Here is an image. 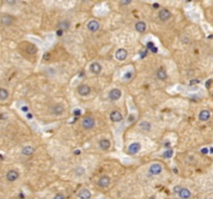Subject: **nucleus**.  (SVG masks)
<instances>
[{"mask_svg": "<svg viewBox=\"0 0 213 199\" xmlns=\"http://www.w3.org/2000/svg\"><path fill=\"white\" fill-rule=\"evenodd\" d=\"M209 149V152H211V154H212V152H213V148H212V147H210V148H208Z\"/></svg>", "mask_w": 213, "mask_h": 199, "instance_id": "obj_43", "label": "nucleus"}, {"mask_svg": "<svg viewBox=\"0 0 213 199\" xmlns=\"http://www.w3.org/2000/svg\"><path fill=\"white\" fill-rule=\"evenodd\" d=\"M6 3H8V4H15L16 1H6Z\"/></svg>", "mask_w": 213, "mask_h": 199, "instance_id": "obj_40", "label": "nucleus"}, {"mask_svg": "<svg viewBox=\"0 0 213 199\" xmlns=\"http://www.w3.org/2000/svg\"><path fill=\"white\" fill-rule=\"evenodd\" d=\"M140 148H141V145L139 142H133V143H131V144L129 145L128 152H129V154L134 156V154H136L137 152L140 150Z\"/></svg>", "mask_w": 213, "mask_h": 199, "instance_id": "obj_4", "label": "nucleus"}, {"mask_svg": "<svg viewBox=\"0 0 213 199\" xmlns=\"http://www.w3.org/2000/svg\"><path fill=\"white\" fill-rule=\"evenodd\" d=\"M158 17H159V19H160V21L165 22V21H167V20L171 19L172 12H169V10H166V8H162V10L158 12Z\"/></svg>", "mask_w": 213, "mask_h": 199, "instance_id": "obj_2", "label": "nucleus"}, {"mask_svg": "<svg viewBox=\"0 0 213 199\" xmlns=\"http://www.w3.org/2000/svg\"><path fill=\"white\" fill-rule=\"evenodd\" d=\"M122 119H123V115L118 110H114V111H112L110 113V120L112 122H120Z\"/></svg>", "mask_w": 213, "mask_h": 199, "instance_id": "obj_11", "label": "nucleus"}, {"mask_svg": "<svg viewBox=\"0 0 213 199\" xmlns=\"http://www.w3.org/2000/svg\"><path fill=\"white\" fill-rule=\"evenodd\" d=\"M53 199H66V197L64 196V195L62 194V193H58V194H56L54 196V198Z\"/></svg>", "mask_w": 213, "mask_h": 199, "instance_id": "obj_29", "label": "nucleus"}, {"mask_svg": "<svg viewBox=\"0 0 213 199\" xmlns=\"http://www.w3.org/2000/svg\"><path fill=\"white\" fill-rule=\"evenodd\" d=\"M132 77V73H127L126 76H124V79H129Z\"/></svg>", "mask_w": 213, "mask_h": 199, "instance_id": "obj_34", "label": "nucleus"}, {"mask_svg": "<svg viewBox=\"0 0 213 199\" xmlns=\"http://www.w3.org/2000/svg\"><path fill=\"white\" fill-rule=\"evenodd\" d=\"M178 195L181 199H189L191 196V192H190V190L186 189V188H182V189L179 191Z\"/></svg>", "mask_w": 213, "mask_h": 199, "instance_id": "obj_16", "label": "nucleus"}, {"mask_svg": "<svg viewBox=\"0 0 213 199\" xmlns=\"http://www.w3.org/2000/svg\"><path fill=\"white\" fill-rule=\"evenodd\" d=\"M210 116H211L210 111L207 109L202 110V111L198 113V119L201 120V121H207V120H209Z\"/></svg>", "mask_w": 213, "mask_h": 199, "instance_id": "obj_14", "label": "nucleus"}, {"mask_svg": "<svg viewBox=\"0 0 213 199\" xmlns=\"http://www.w3.org/2000/svg\"><path fill=\"white\" fill-rule=\"evenodd\" d=\"M86 27H87V30L91 31V32H97L100 29V23L96 20H92L87 23Z\"/></svg>", "mask_w": 213, "mask_h": 199, "instance_id": "obj_6", "label": "nucleus"}, {"mask_svg": "<svg viewBox=\"0 0 213 199\" xmlns=\"http://www.w3.org/2000/svg\"><path fill=\"white\" fill-rule=\"evenodd\" d=\"M89 71L91 73H93L94 75H99L102 72V65L99 62H93L92 65H89Z\"/></svg>", "mask_w": 213, "mask_h": 199, "instance_id": "obj_10", "label": "nucleus"}, {"mask_svg": "<svg viewBox=\"0 0 213 199\" xmlns=\"http://www.w3.org/2000/svg\"><path fill=\"white\" fill-rule=\"evenodd\" d=\"M58 27H59V29L62 30V31H66V30H68L70 28V23L68 22V21H62V22H60L59 24H58Z\"/></svg>", "mask_w": 213, "mask_h": 199, "instance_id": "obj_24", "label": "nucleus"}, {"mask_svg": "<svg viewBox=\"0 0 213 199\" xmlns=\"http://www.w3.org/2000/svg\"><path fill=\"white\" fill-rule=\"evenodd\" d=\"M75 154H81V152H80V150H75Z\"/></svg>", "mask_w": 213, "mask_h": 199, "instance_id": "obj_42", "label": "nucleus"}, {"mask_svg": "<svg viewBox=\"0 0 213 199\" xmlns=\"http://www.w3.org/2000/svg\"><path fill=\"white\" fill-rule=\"evenodd\" d=\"M121 97H122V91L119 88H113L108 93V97L110 101H118Z\"/></svg>", "mask_w": 213, "mask_h": 199, "instance_id": "obj_5", "label": "nucleus"}, {"mask_svg": "<svg viewBox=\"0 0 213 199\" xmlns=\"http://www.w3.org/2000/svg\"><path fill=\"white\" fill-rule=\"evenodd\" d=\"M130 3H131V1H130V0H128V1H121V2H120V4H122V5H128V4H130Z\"/></svg>", "mask_w": 213, "mask_h": 199, "instance_id": "obj_33", "label": "nucleus"}, {"mask_svg": "<svg viewBox=\"0 0 213 199\" xmlns=\"http://www.w3.org/2000/svg\"><path fill=\"white\" fill-rule=\"evenodd\" d=\"M182 189V187L181 186H175L174 187V193H176V194H178L179 191Z\"/></svg>", "mask_w": 213, "mask_h": 199, "instance_id": "obj_28", "label": "nucleus"}, {"mask_svg": "<svg viewBox=\"0 0 213 199\" xmlns=\"http://www.w3.org/2000/svg\"><path fill=\"white\" fill-rule=\"evenodd\" d=\"M26 117H27L28 119H32V117H33V115H32L31 113H27V114H26Z\"/></svg>", "mask_w": 213, "mask_h": 199, "instance_id": "obj_37", "label": "nucleus"}, {"mask_svg": "<svg viewBox=\"0 0 213 199\" xmlns=\"http://www.w3.org/2000/svg\"><path fill=\"white\" fill-rule=\"evenodd\" d=\"M99 147L102 150H107L110 147V141L108 139H102L99 142Z\"/></svg>", "mask_w": 213, "mask_h": 199, "instance_id": "obj_19", "label": "nucleus"}, {"mask_svg": "<svg viewBox=\"0 0 213 199\" xmlns=\"http://www.w3.org/2000/svg\"><path fill=\"white\" fill-rule=\"evenodd\" d=\"M158 6H159L158 3H154V4H153V8H158Z\"/></svg>", "mask_w": 213, "mask_h": 199, "instance_id": "obj_41", "label": "nucleus"}, {"mask_svg": "<svg viewBox=\"0 0 213 199\" xmlns=\"http://www.w3.org/2000/svg\"><path fill=\"white\" fill-rule=\"evenodd\" d=\"M22 152L23 156L29 157V156H31V154L35 152V148H33L32 146H29V145H28V146H24L22 148V152Z\"/></svg>", "mask_w": 213, "mask_h": 199, "instance_id": "obj_20", "label": "nucleus"}, {"mask_svg": "<svg viewBox=\"0 0 213 199\" xmlns=\"http://www.w3.org/2000/svg\"><path fill=\"white\" fill-rule=\"evenodd\" d=\"M157 78H158L159 80H161V81H164V80L167 78V74H166L165 70L159 69L158 72H157Z\"/></svg>", "mask_w": 213, "mask_h": 199, "instance_id": "obj_22", "label": "nucleus"}, {"mask_svg": "<svg viewBox=\"0 0 213 199\" xmlns=\"http://www.w3.org/2000/svg\"><path fill=\"white\" fill-rule=\"evenodd\" d=\"M12 21H14L12 20V18L8 15H4L1 17V23H2V25H4V26H10V25H12Z\"/></svg>", "mask_w": 213, "mask_h": 199, "instance_id": "obj_21", "label": "nucleus"}, {"mask_svg": "<svg viewBox=\"0 0 213 199\" xmlns=\"http://www.w3.org/2000/svg\"><path fill=\"white\" fill-rule=\"evenodd\" d=\"M84 172H85V170H84V168H83V167H77L76 169H75V174H76L77 176H81V175H83V174H84Z\"/></svg>", "mask_w": 213, "mask_h": 199, "instance_id": "obj_27", "label": "nucleus"}, {"mask_svg": "<svg viewBox=\"0 0 213 199\" xmlns=\"http://www.w3.org/2000/svg\"><path fill=\"white\" fill-rule=\"evenodd\" d=\"M95 124H96V121L95 119L93 118L92 116H86L84 117L81 121V126L84 128L85 130H91L95 127Z\"/></svg>", "mask_w": 213, "mask_h": 199, "instance_id": "obj_1", "label": "nucleus"}, {"mask_svg": "<svg viewBox=\"0 0 213 199\" xmlns=\"http://www.w3.org/2000/svg\"><path fill=\"white\" fill-rule=\"evenodd\" d=\"M162 170H163L162 166H161L160 164H158V163H155V164L150 166L149 173L151 174V175H158V174H160L161 172H162Z\"/></svg>", "mask_w": 213, "mask_h": 199, "instance_id": "obj_3", "label": "nucleus"}, {"mask_svg": "<svg viewBox=\"0 0 213 199\" xmlns=\"http://www.w3.org/2000/svg\"><path fill=\"white\" fill-rule=\"evenodd\" d=\"M78 197H79L80 199H91V197H92V193H91V191H89V189H81L79 191V193H78Z\"/></svg>", "mask_w": 213, "mask_h": 199, "instance_id": "obj_15", "label": "nucleus"}, {"mask_svg": "<svg viewBox=\"0 0 213 199\" xmlns=\"http://www.w3.org/2000/svg\"><path fill=\"white\" fill-rule=\"evenodd\" d=\"M198 83H200V80H198V79L190 80V83H189V85H196V84H198Z\"/></svg>", "mask_w": 213, "mask_h": 199, "instance_id": "obj_30", "label": "nucleus"}, {"mask_svg": "<svg viewBox=\"0 0 213 199\" xmlns=\"http://www.w3.org/2000/svg\"><path fill=\"white\" fill-rule=\"evenodd\" d=\"M21 110H22L23 112H27L28 111V107H27V106H23V107L21 108Z\"/></svg>", "mask_w": 213, "mask_h": 199, "instance_id": "obj_36", "label": "nucleus"}, {"mask_svg": "<svg viewBox=\"0 0 213 199\" xmlns=\"http://www.w3.org/2000/svg\"><path fill=\"white\" fill-rule=\"evenodd\" d=\"M56 33H57V35H58V36H62V33H64V31H62V30H60V29H58L56 31Z\"/></svg>", "mask_w": 213, "mask_h": 199, "instance_id": "obj_35", "label": "nucleus"}, {"mask_svg": "<svg viewBox=\"0 0 213 199\" xmlns=\"http://www.w3.org/2000/svg\"><path fill=\"white\" fill-rule=\"evenodd\" d=\"M64 111V108L62 105L60 104H56L54 105L52 108H51V114L53 115H62Z\"/></svg>", "mask_w": 213, "mask_h": 199, "instance_id": "obj_13", "label": "nucleus"}, {"mask_svg": "<svg viewBox=\"0 0 213 199\" xmlns=\"http://www.w3.org/2000/svg\"><path fill=\"white\" fill-rule=\"evenodd\" d=\"M201 152H202V154H208V152H209V149L207 148V147H203V148L201 149Z\"/></svg>", "mask_w": 213, "mask_h": 199, "instance_id": "obj_31", "label": "nucleus"}, {"mask_svg": "<svg viewBox=\"0 0 213 199\" xmlns=\"http://www.w3.org/2000/svg\"><path fill=\"white\" fill-rule=\"evenodd\" d=\"M139 129L141 131H144V132H150L152 130V124L151 122L147 121V120H144V121H141L139 124Z\"/></svg>", "mask_w": 213, "mask_h": 199, "instance_id": "obj_18", "label": "nucleus"}, {"mask_svg": "<svg viewBox=\"0 0 213 199\" xmlns=\"http://www.w3.org/2000/svg\"><path fill=\"white\" fill-rule=\"evenodd\" d=\"M127 56H128V52H127L125 49H123V48L118 49L117 52H115V58H117L119 61H124V60L127 58Z\"/></svg>", "mask_w": 213, "mask_h": 199, "instance_id": "obj_8", "label": "nucleus"}, {"mask_svg": "<svg viewBox=\"0 0 213 199\" xmlns=\"http://www.w3.org/2000/svg\"><path fill=\"white\" fill-rule=\"evenodd\" d=\"M211 81H212V80L211 79H209L208 81H207V87H210V84H211Z\"/></svg>", "mask_w": 213, "mask_h": 199, "instance_id": "obj_39", "label": "nucleus"}, {"mask_svg": "<svg viewBox=\"0 0 213 199\" xmlns=\"http://www.w3.org/2000/svg\"><path fill=\"white\" fill-rule=\"evenodd\" d=\"M8 97V91L5 88H0V101H4Z\"/></svg>", "mask_w": 213, "mask_h": 199, "instance_id": "obj_23", "label": "nucleus"}, {"mask_svg": "<svg viewBox=\"0 0 213 199\" xmlns=\"http://www.w3.org/2000/svg\"><path fill=\"white\" fill-rule=\"evenodd\" d=\"M81 113H82V112H81V110H80V109H77V110H75V111H74L75 116H80V115H81Z\"/></svg>", "mask_w": 213, "mask_h": 199, "instance_id": "obj_32", "label": "nucleus"}, {"mask_svg": "<svg viewBox=\"0 0 213 199\" xmlns=\"http://www.w3.org/2000/svg\"><path fill=\"white\" fill-rule=\"evenodd\" d=\"M3 158H2V156H1V154H0V160H2Z\"/></svg>", "mask_w": 213, "mask_h": 199, "instance_id": "obj_44", "label": "nucleus"}, {"mask_svg": "<svg viewBox=\"0 0 213 199\" xmlns=\"http://www.w3.org/2000/svg\"><path fill=\"white\" fill-rule=\"evenodd\" d=\"M19 178V172L17 171V170H10V171H8V173H6V179H8V182H16L17 179Z\"/></svg>", "mask_w": 213, "mask_h": 199, "instance_id": "obj_9", "label": "nucleus"}, {"mask_svg": "<svg viewBox=\"0 0 213 199\" xmlns=\"http://www.w3.org/2000/svg\"><path fill=\"white\" fill-rule=\"evenodd\" d=\"M109 185H110V178L107 175H103L98 180V186L101 187V188H107Z\"/></svg>", "mask_w": 213, "mask_h": 199, "instance_id": "obj_12", "label": "nucleus"}, {"mask_svg": "<svg viewBox=\"0 0 213 199\" xmlns=\"http://www.w3.org/2000/svg\"><path fill=\"white\" fill-rule=\"evenodd\" d=\"M133 120H134V116L133 115H130L128 118V121H133Z\"/></svg>", "mask_w": 213, "mask_h": 199, "instance_id": "obj_38", "label": "nucleus"}, {"mask_svg": "<svg viewBox=\"0 0 213 199\" xmlns=\"http://www.w3.org/2000/svg\"><path fill=\"white\" fill-rule=\"evenodd\" d=\"M135 30L139 33H144L147 30L146 23H145L144 21H138V22H136V24H135Z\"/></svg>", "mask_w": 213, "mask_h": 199, "instance_id": "obj_17", "label": "nucleus"}, {"mask_svg": "<svg viewBox=\"0 0 213 199\" xmlns=\"http://www.w3.org/2000/svg\"><path fill=\"white\" fill-rule=\"evenodd\" d=\"M174 154V149L173 148H167L165 152H163L162 154V157L165 158V159H171Z\"/></svg>", "mask_w": 213, "mask_h": 199, "instance_id": "obj_25", "label": "nucleus"}, {"mask_svg": "<svg viewBox=\"0 0 213 199\" xmlns=\"http://www.w3.org/2000/svg\"><path fill=\"white\" fill-rule=\"evenodd\" d=\"M147 49L151 50V52H153V53L158 52V50H157V48L155 47V45L153 44V42H149L148 44H147Z\"/></svg>", "mask_w": 213, "mask_h": 199, "instance_id": "obj_26", "label": "nucleus"}, {"mask_svg": "<svg viewBox=\"0 0 213 199\" xmlns=\"http://www.w3.org/2000/svg\"><path fill=\"white\" fill-rule=\"evenodd\" d=\"M77 91H78V93H79L81 97H86V95H89V92H91V87H89V85L82 84V85H80V86H78Z\"/></svg>", "mask_w": 213, "mask_h": 199, "instance_id": "obj_7", "label": "nucleus"}]
</instances>
